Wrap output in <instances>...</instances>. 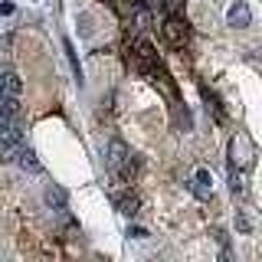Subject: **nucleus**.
<instances>
[{
	"label": "nucleus",
	"mask_w": 262,
	"mask_h": 262,
	"mask_svg": "<svg viewBox=\"0 0 262 262\" xmlns=\"http://www.w3.org/2000/svg\"><path fill=\"white\" fill-rule=\"evenodd\" d=\"M105 161H108V170H112V177L118 180V184H131V180H135L138 161H135L131 147L121 141V138H112V141H108V154H105Z\"/></svg>",
	"instance_id": "obj_1"
},
{
	"label": "nucleus",
	"mask_w": 262,
	"mask_h": 262,
	"mask_svg": "<svg viewBox=\"0 0 262 262\" xmlns=\"http://www.w3.org/2000/svg\"><path fill=\"white\" fill-rule=\"evenodd\" d=\"M256 158H259V151H256V144H252V138L246 135V131H236L233 138H229V161H233V167H239L249 174L252 167H256Z\"/></svg>",
	"instance_id": "obj_2"
},
{
	"label": "nucleus",
	"mask_w": 262,
	"mask_h": 262,
	"mask_svg": "<svg viewBox=\"0 0 262 262\" xmlns=\"http://www.w3.org/2000/svg\"><path fill=\"white\" fill-rule=\"evenodd\" d=\"M161 33H164V39H167L170 49H187L190 46V23H187L180 13H164Z\"/></svg>",
	"instance_id": "obj_3"
},
{
	"label": "nucleus",
	"mask_w": 262,
	"mask_h": 262,
	"mask_svg": "<svg viewBox=\"0 0 262 262\" xmlns=\"http://www.w3.org/2000/svg\"><path fill=\"white\" fill-rule=\"evenodd\" d=\"M249 23H252V10H249V4H246V0H236V4H229V10H226V27L246 30Z\"/></svg>",
	"instance_id": "obj_4"
},
{
	"label": "nucleus",
	"mask_w": 262,
	"mask_h": 262,
	"mask_svg": "<svg viewBox=\"0 0 262 262\" xmlns=\"http://www.w3.org/2000/svg\"><path fill=\"white\" fill-rule=\"evenodd\" d=\"M147 79H151L154 85H158L161 92L170 98V102H174V98H177V89H174V82H170V76H167V72L161 69V62H158V66H154V69H151V76H147Z\"/></svg>",
	"instance_id": "obj_5"
},
{
	"label": "nucleus",
	"mask_w": 262,
	"mask_h": 262,
	"mask_svg": "<svg viewBox=\"0 0 262 262\" xmlns=\"http://www.w3.org/2000/svg\"><path fill=\"white\" fill-rule=\"evenodd\" d=\"M13 161H16V164H20V167H23V170H30V174H39V170H43V164H39V161H36V154H33V151H30V147H23V144H20V147H16V154H13Z\"/></svg>",
	"instance_id": "obj_6"
},
{
	"label": "nucleus",
	"mask_w": 262,
	"mask_h": 262,
	"mask_svg": "<svg viewBox=\"0 0 262 262\" xmlns=\"http://www.w3.org/2000/svg\"><path fill=\"white\" fill-rule=\"evenodd\" d=\"M115 207H118L121 216H135L138 207H141V200H138L135 193H121V196H115Z\"/></svg>",
	"instance_id": "obj_7"
},
{
	"label": "nucleus",
	"mask_w": 262,
	"mask_h": 262,
	"mask_svg": "<svg viewBox=\"0 0 262 262\" xmlns=\"http://www.w3.org/2000/svg\"><path fill=\"white\" fill-rule=\"evenodd\" d=\"M229 190H233L236 196H246V170H239V167H233V174H229Z\"/></svg>",
	"instance_id": "obj_8"
},
{
	"label": "nucleus",
	"mask_w": 262,
	"mask_h": 262,
	"mask_svg": "<svg viewBox=\"0 0 262 262\" xmlns=\"http://www.w3.org/2000/svg\"><path fill=\"white\" fill-rule=\"evenodd\" d=\"M62 46H66V56H69V66H72V72L82 79V66H79V56H76V46H72V39H62Z\"/></svg>",
	"instance_id": "obj_9"
},
{
	"label": "nucleus",
	"mask_w": 262,
	"mask_h": 262,
	"mask_svg": "<svg viewBox=\"0 0 262 262\" xmlns=\"http://www.w3.org/2000/svg\"><path fill=\"white\" fill-rule=\"evenodd\" d=\"M236 229H239V236H249L252 233V220L246 210H236Z\"/></svg>",
	"instance_id": "obj_10"
},
{
	"label": "nucleus",
	"mask_w": 262,
	"mask_h": 262,
	"mask_svg": "<svg viewBox=\"0 0 262 262\" xmlns=\"http://www.w3.org/2000/svg\"><path fill=\"white\" fill-rule=\"evenodd\" d=\"M180 7H184V0H161L164 13H180Z\"/></svg>",
	"instance_id": "obj_11"
},
{
	"label": "nucleus",
	"mask_w": 262,
	"mask_h": 262,
	"mask_svg": "<svg viewBox=\"0 0 262 262\" xmlns=\"http://www.w3.org/2000/svg\"><path fill=\"white\" fill-rule=\"evenodd\" d=\"M128 236H131V239H147L151 233H147L144 226H128Z\"/></svg>",
	"instance_id": "obj_12"
},
{
	"label": "nucleus",
	"mask_w": 262,
	"mask_h": 262,
	"mask_svg": "<svg viewBox=\"0 0 262 262\" xmlns=\"http://www.w3.org/2000/svg\"><path fill=\"white\" fill-rule=\"evenodd\" d=\"M13 13V4L10 0H4V4H0V16H10Z\"/></svg>",
	"instance_id": "obj_13"
}]
</instances>
